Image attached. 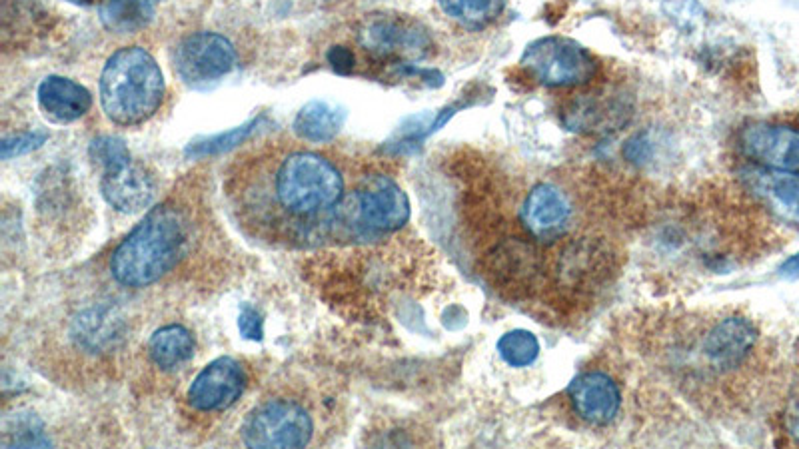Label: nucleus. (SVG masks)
Here are the masks:
<instances>
[{"label":"nucleus","mask_w":799,"mask_h":449,"mask_svg":"<svg viewBox=\"0 0 799 449\" xmlns=\"http://www.w3.org/2000/svg\"><path fill=\"white\" fill-rule=\"evenodd\" d=\"M348 176L340 160L294 140H268L236 156L222 194L236 226L252 240L304 248L332 236Z\"/></svg>","instance_id":"nucleus-1"},{"label":"nucleus","mask_w":799,"mask_h":449,"mask_svg":"<svg viewBox=\"0 0 799 449\" xmlns=\"http://www.w3.org/2000/svg\"><path fill=\"white\" fill-rule=\"evenodd\" d=\"M192 244V220L174 200L152 208L110 256L112 278L126 288H146L172 272Z\"/></svg>","instance_id":"nucleus-2"},{"label":"nucleus","mask_w":799,"mask_h":449,"mask_svg":"<svg viewBox=\"0 0 799 449\" xmlns=\"http://www.w3.org/2000/svg\"><path fill=\"white\" fill-rule=\"evenodd\" d=\"M166 82L154 56L142 46H124L104 64L100 104L118 126H140L162 106Z\"/></svg>","instance_id":"nucleus-3"},{"label":"nucleus","mask_w":799,"mask_h":449,"mask_svg":"<svg viewBox=\"0 0 799 449\" xmlns=\"http://www.w3.org/2000/svg\"><path fill=\"white\" fill-rule=\"evenodd\" d=\"M410 220V200L400 184L382 172L352 180L338 206L332 236L372 242L402 230Z\"/></svg>","instance_id":"nucleus-4"},{"label":"nucleus","mask_w":799,"mask_h":449,"mask_svg":"<svg viewBox=\"0 0 799 449\" xmlns=\"http://www.w3.org/2000/svg\"><path fill=\"white\" fill-rule=\"evenodd\" d=\"M356 40L372 60L396 68H410L434 52L430 30L418 18L398 12L364 16L358 24Z\"/></svg>","instance_id":"nucleus-5"},{"label":"nucleus","mask_w":799,"mask_h":449,"mask_svg":"<svg viewBox=\"0 0 799 449\" xmlns=\"http://www.w3.org/2000/svg\"><path fill=\"white\" fill-rule=\"evenodd\" d=\"M760 342L756 324L740 314L708 320L692 340V358L698 372L712 378H730L744 370Z\"/></svg>","instance_id":"nucleus-6"},{"label":"nucleus","mask_w":799,"mask_h":449,"mask_svg":"<svg viewBox=\"0 0 799 449\" xmlns=\"http://www.w3.org/2000/svg\"><path fill=\"white\" fill-rule=\"evenodd\" d=\"M522 70L548 88H576L590 84L598 74L596 56L578 40L542 36L530 42L520 58Z\"/></svg>","instance_id":"nucleus-7"},{"label":"nucleus","mask_w":799,"mask_h":449,"mask_svg":"<svg viewBox=\"0 0 799 449\" xmlns=\"http://www.w3.org/2000/svg\"><path fill=\"white\" fill-rule=\"evenodd\" d=\"M490 284L506 298H532L548 280V258L534 238L506 236L498 240L484 258Z\"/></svg>","instance_id":"nucleus-8"},{"label":"nucleus","mask_w":799,"mask_h":449,"mask_svg":"<svg viewBox=\"0 0 799 449\" xmlns=\"http://www.w3.org/2000/svg\"><path fill=\"white\" fill-rule=\"evenodd\" d=\"M248 448H304L312 442L314 420L294 398H272L256 406L242 424Z\"/></svg>","instance_id":"nucleus-9"},{"label":"nucleus","mask_w":799,"mask_h":449,"mask_svg":"<svg viewBox=\"0 0 799 449\" xmlns=\"http://www.w3.org/2000/svg\"><path fill=\"white\" fill-rule=\"evenodd\" d=\"M614 270L612 248L596 238L570 240L554 258L556 288L566 294H588L608 282Z\"/></svg>","instance_id":"nucleus-10"},{"label":"nucleus","mask_w":799,"mask_h":449,"mask_svg":"<svg viewBox=\"0 0 799 449\" xmlns=\"http://www.w3.org/2000/svg\"><path fill=\"white\" fill-rule=\"evenodd\" d=\"M236 66V50L218 32H194L174 50V68L190 88H206L228 76Z\"/></svg>","instance_id":"nucleus-11"},{"label":"nucleus","mask_w":799,"mask_h":449,"mask_svg":"<svg viewBox=\"0 0 799 449\" xmlns=\"http://www.w3.org/2000/svg\"><path fill=\"white\" fill-rule=\"evenodd\" d=\"M520 222L536 242L554 244L572 228L574 206L560 186L540 182L526 194L520 208Z\"/></svg>","instance_id":"nucleus-12"},{"label":"nucleus","mask_w":799,"mask_h":449,"mask_svg":"<svg viewBox=\"0 0 799 449\" xmlns=\"http://www.w3.org/2000/svg\"><path fill=\"white\" fill-rule=\"evenodd\" d=\"M632 116V102L624 92L578 94L562 110V122L572 132L612 134L622 130Z\"/></svg>","instance_id":"nucleus-13"},{"label":"nucleus","mask_w":799,"mask_h":449,"mask_svg":"<svg viewBox=\"0 0 799 449\" xmlns=\"http://www.w3.org/2000/svg\"><path fill=\"white\" fill-rule=\"evenodd\" d=\"M100 172V194L114 210L122 214H134L154 202L158 192L156 176L132 156Z\"/></svg>","instance_id":"nucleus-14"},{"label":"nucleus","mask_w":799,"mask_h":449,"mask_svg":"<svg viewBox=\"0 0 799 449\" xmlns=\"http://www.w3.org/2000/svg\"><path fill=\"white\" fill-rule=\"evenodd\" d=\"M246 384V372L234 358H218L194 378L188 388V404L204 414L224 412L240 400Z\"/></svg>","instance_id":"nucleus-15"},{"label":"nucleus","mask_w":799,"mask_h":449,"mask_svg":"<svg viewBox=\"0 0 799 449\" xmlns=\"http://www.w3.org/2000/svg\"><path fill=\"white\" fill-rule=\"evenodd\" d=\"M738 146L746 158L760 166L799 170L798 128L770 122H754L742 128Z\"/></svg>","instance_id":"nucleus-16"},{"label":"nucleus","mask_w":799,"mask_h":449,"mask_svg":"<svg viewBox=\"0 0 799 449\" xmlns=\"http://www.w3.org/2000/svg\"><path fill=\"white\" fill-rule=\"evenodd\" d=\"M742 180L774 216L799 226V170L756 164L742 170Z\"/></svg>","instance_id":"nucleus-17"},{"label":"nucleus","mask_w":799,"mask_h":449,"mask_svg":"<svg viewBox=\"0 0 799 449\" xmlns=\"http://www.w3.org/2000/svg\"><path fill=\"white\" fill-rule=\"evenodd\" d=\"M576 416L590 426H608L620 414L622 392L612 376L584 372L568 388Z\"/></svg>","instance_id":"nucleus-18"},{"label":"nucleus","mask_w":799,"mask_h":449,"mask_svg":"<svg viewBox=\"0 0 799 449\" xmlns=\"http://www.w3.org/2000/svg\"><path fill=\"white\" fill-rule=\"evenodd\" d=\"M36 96L42 114L56 124L76 122L92 108V94L82 84L64 76H46Z\"/></svg>","instance_id":"nucleus-19"},{"label":"nucleus","mask_w":799,"mask_h":449,"mask_svg":"<svg viewBox=\"0 0 799 449\" xmlns=\"http://www.w3.org/2000/svg\"><path fill=\"white\" fill-rule=\"evenodd\" d=\"M346 122V110L328 100H312L294 118V132L300 140L326 144L336 138Z\"/></svg>","instance_id":"nucleus-20"},{"label":"nucleus","mask_w":799,"mask_h":449,"mask_svg":"<svg viewBox=\"0 0 799 449\" xmlns=\"http://www.w3.org/2000/svg\"><path fill=\"white\" fill-rule=\"evenodd\" d=\"M194 348V338L184 326H164L152 334L148 356L162 372H174L192 360Z\"/></svg>","instance_id":"nucleus-21"},{"label":"nucleus","mask_w":799,"mask_h":449,"mask_svg":"<svg viewBox=\"0 0 799 449\" xmlns=\"http://www.w3.org/2000/svg\"><path fill=\"white\" fill-rule=\"evenodd\" d=\"M156 6L158 0H100L98 14L106 30L114 34H136L152 22Z\"/></svg>","instance_id":"nucleus-22"},{"label":"nucleus","mask_w":799,"mask_h":449,"mask_svg":"<svg viewBox=\"0 0 799 449\" xmlns=\"http://www.w3.org/2000/svg\"><path fill=\"white\" fill-rule=\"evenodd\" d=\"M442 12L470 30H482L504 12L506 0H438Z\"/></svg>","instance_id":"nucleus-23"},{"label":"nucleus","mask_w":799,"mask_h":449,"mask_svg":"<svg viewBox=\"0 0 799 449\" xmlns=\"http://www.w3.org/2000/svg\"><path fill=\"white\" fill-rule=\"evenodd\" d=\"M500 358L512 368L532 366L540 354L538 338L528 330H512L498 340Z\"/></svg>","instance_id":"nucleus-24"},{"label":"nucleus","mask_w":799,"mask_h":449,"mask_svg":"<svg viewBox=\"0 0 799 449\" xmlns=\"http://www.w3.org/2000/svg\"><path fill=\"white\" fill-rule=\"evenodd\" d=\"M256 126H258V120H250V122H246V124H242L238 128H232L228 132L190 142V146L186 148V156H190V158H206V156L224 154V152L244 144L248 140V136L254 132Z\"/></svg>","instance_id":"nucleus-25"},{"label":"nucleus","mask_w":799,"mask_h":449,"mask_svg":"<svg viewBox=\"0 0 799 449\" xmlns=\"http://www.w3.org/2000/svg\"><path fill=\"white\" fill-rule=\"evenodd\" d=\"M662 10L682 32L698 30L708 16L700 0H662Z\"/></svg>","instance_id":"nucleus-26"},{"label":"nucleus","mask_w":799,"mask_h":449,"mask_svg":"<svg viewBox=\"0 0 799 449\" xmlns=\"http://www.w3.org/2000/svg\"><path fill=\"white\" fill-rule=\"evenodd\" d=\"M14 430H18V434L4 436V440H2L4 448H46V446H50V440L42 434V426L36 418L16 416Z\"/></svg>","instance_id":"nucleus-27"},{"label":"nucleus","mask_w":799,"mask_h":449,"mask_svg":"<svg viewBox=\"0 0 799 449\" xmlns=\"http://www.w3.org/2000/svg\"><path fill=\"white\" fill-rule=\"evenodd\" d=\"M46 140H48V134H44V132H24V134L4 138L0 144V156H2V160H10L16 156L28 154V152L40 148Z\"/></svg>","instance_id":"nucleus-28"},{"label":"nucleus","mask_w":799,"mask_h":449,"mask_svg":"<svg viewBox=\"0 0 799 449\" xmlns=\"http://www.w3.org/2000/svg\"><path fill=\"white\" fill-rule=\"evenodd\" d=\"M624 156H626V160L632 162V164H646V162H650L652 156H654V142L650 140L648 134L638 132V134H634V136L626 142V146H624Z\"/></svg>","instance_id":"nucleus-29"},{"label":"nucleus","mask_w":799,"mask_h":449,"mask_svg":"<svg viewBox=\"0 0 799 449\" xmlns=\"http://www.w3.org/2000/svg\"><path fill=\"white\" fill-rule=\"evenodd\" d=\"M238 330L240 334L250 340V342H260L264 338V322L262 316L250 308V306H242L240 316H238Z\"/></svg>","instance_id":"nucleus-30"},{"label":"nucleus","mask_w":799,"mask_h":449,"mask_svg":"<svg viewBox=\"0 0 799 449\" xmlns=\"http://www.w3.org/2000/svg\"><path fill=\"white\" fill-rule=\"evenodd\" d=\"M328 62L340 74H352L354 68H356V56L346 46H332L328 50Z\"/></svg>","instance_id":"nucleus-31"},{"label":"nucleus","mask_w":799,"mask_h":449,"mask_svg":"<svg viewBox=\"0 0 799 449\" xmlns=\"http://www.w3.org/2000/svg\"><path fill=\"white\" fill-rule=\"evenodd\" d=\"M786 428L790 436L799 442V386L794 390L792 398L788 400V410H786Z\"/></svg>","instance_id":"nucleus-32"},{"label":"nucleus","mask_w":799,"mask_h":449,"mask_svg":"<svg viewBox=\"0 0 799 449\" xmlns=\"http://www.w3.org/2000/svg\"><path fill=\"white\" fill-rule=\"evenodd\" d=\"M780 272H782V276H788V278H796V276H799V254L792 256V258L780 268Z\"/></svg>","instance_id":"nucleus-33"},{"label":"nucleus","mask_w":799,"mask_h":449,"mask_svg":"<svg viewBox=\"0 0 799 449\" xmlns=\"http://www.w3.org/2000/svg\"><path fill=\"white\" fill-rule=\"evenodd\" d=\"M68 2H72V4H76V6H90V4H94L96 0H68Z\"/></svg>","instance_id":"nucleus-34"}]
</instances>
